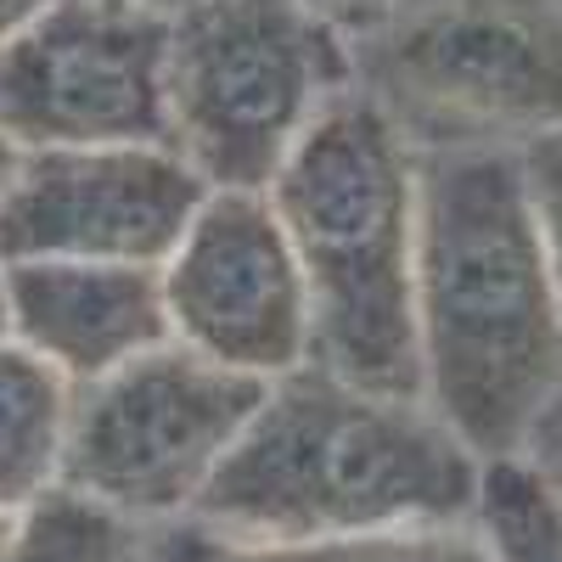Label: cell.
I'll return each mask as SVG.
<instances>
[{
  "label": "cell",
  "instance_id": "9c48e42d",
  "mask_svg": "<svg viewBox=\"0 0 562 562\" xmlns=\"http://www.w3.org/2000/svg\"><path fill=\"white\" fill-rule=\"evenodd\" d=\"M209 186L175 147H45L23 153L0 192V265L108 259L164 265Z\"/></svg>",
  "mask_w": 562,
  "mask_h": 562
},
{
  "label": "cell",
  "instance_id": "e0dca14e",
  "mask_svg": "<svg viewBox=\"0 0 562 562\" xmlns=\"http://www.w3.org/2000/svg\"><path fill=\"white\" fill-rule=\"evenodd\" d=\"M304 7L315 12V18H326L338 34H349V40H360V34H371L378 29L400 0H304Z\"/></svg>",
  "mask_w": 562,
  "mask_h": 562
},
{
  "label": "cell",
  "instance_id": "7402d4cb",
  "mask_svg": "<svg viewBox=\"0 0 562 562\" xmlns=\"http://www.w3.org/2000/svg\"><path fill=\"white\" fill-rule=\"evenodd\" d=\"M7 535H12V512H0V546H7Z\"/></svg>",
  "mask_w": 562,
  "mask_h": 562
},
{
  "label": "cell",
  "instance_id": "2e32d148",
  "mask_svg": "<svg viewBox=\"0 0 562 562\" xmlns=\"http://www.w3.org/2000/svg\"><path fill=\"white\" fill-rule=\"evenodd\" d=\"M535 473L551 484V490H562V383L546 394V405L535 411V422H529V434H524V450H518Z\"/></svg>",
  "mask_w": 562,
  "mask_h": 562
},
{
  "label": "cell",
  "instance_id": "8fae6325",
  "mask_svg": "<svg viewBox=\"0 0 562 562\" xmlns=\"http://www.w3.org/2000/svg\"><path fill=\"white\" fill-rule=\"evenodd\" d=\"M74 383L29 344L0 338V512H23L63 484Z\"/></svg>",
  "mask_w": 562,
  "mask_h": 562
},
{
  "label": "cell",
  "instance_id": "ffe728a7",
  "mask_svg": "<svg viewBox=\"0 0 562 562\" xmlns=\"http://www.w3.org/2000/svg\"><path fill=\"white\" fill-rule=\"evenodd\" d=\"M130 7H153V12L175 18V12H186V7H198V0H130Z\"/></svg>",
  "mask_w": 562,
  "mask_h": 562
},
{
  "label": "cell",
  "instance_id": "52a82bcc",
  "mask_svg": "<svg viewBox=\"0 0 562 562\" xmlns=\"http://www.w3.org/2000/svg\"><path fill=\"white\" fill-rule=\"evenodd\" d=\"M0 135L45 147H175L169 18L130 0H57L0 40Z\"/></svg>",
  "mask_w": 562,
  "mask_h": 562
},
{
  "label": "cell",
  "instance_id": "30bf717a",
  "mask_svg": "<svg viewBox=\"0 0 562 562\" xmlns=\"http://www.w3.org/2000/svg\"><path fill=\"white\" fill-rule=\"evenodd\" d=\"M0 270H7L12 338L29 344L40 360H52L74 389L169 344L158 265L12 259Z\"/></svg>",
  "mask_w": 562,
  "mask_h": 562
},
{
  "label": "cell",
  "instance_id": "277c9868",
  "mask_svg": "<svg viewBox=\"0 0 562 562\" xmlns=\"http://www.w3.org/2000/svg\"><path fill=\"white\" fill-rule=\"evenodd\" d=\"M355 85L349 34L304 0H198L169 18V140L209 192H265Z\"/></svg>",
  "mask_w": 562,
  "mask_h": 562
},
{
  "label": "cell",
  "instance_id": "6da1fadb",
  "mask_svg": "<svg viewBox=\"0 0 562 562\" xmlns=\"http://www.w3.org/2000/svg\"><path fill=\"white\" fill-rule=\"evenodd\" d=\"M422 400L479 461L518 456L562 383V304L518 147H439L416 164Z\"/></svg>",
  "mask_w": 562,
  "mask_h": 562
},
{
  "label": "cell",
  "instance_id": "5bb4252c",
  "mask_svg": "<svg viewBox=\"0 0 562 562\" xmlns=\"http://www.w3.org/2000/svg\"><path fill=\"white\" fill-rule=\"evenodd\" d=\"M473 535L490 562H562V490H551L524 456L484 461Z\"/></svg>",
  "mask_w": 562,
  "mask_h": 562
},
{
  "label": "cell",
  "instance_id": "7a4b0ae2",
  "mask_svg": "<svg viewBox=\"0 0 562 562\" xmlns=\"http://www.w3.org/2000/svg\"><path fill=\"white\" fill-rule=\"evenodd\" d=\"M484 461L428 400L344 383L321 360L270 378L192 524L237 546H333L473 524Z\"/></svg>",
  "mask_w": 562,
  "mask_h": 562
},
{
  "label": "cell",
  "instance_id": "4fadbf2b",
  "mask_svg": "<svg viewBox=\"0 0 562 562\" xmlns=\"http://www.w3.org/2000/svg\"><path fill=\"white\" fill-rule=\"evenodd\" d=\"M0 562H153V529L57 484L23 512H12Z\"/></svg>",
  "mask_w": 562,
  "mask_h": 562
},
{
  "label": "cell",
  "instance_id": "5b68a950",
  "mask_svg": "<svg viewBox=\"0 0 562 562\" xmlns=\"http://www.w3.org/2000/svg\"><path fill=\"white\" fill-rule=\"evenodd\" d=\"M349 45L360 90L428 153L562 124V0H400Z\"/></svg>",
  "mask_w": 562,
  "mask_h": 562
},
{
  "label": "cell",
  "instance_id": "7c38bea8",
  "mask_svg": "<svg viewBox=\"0 0 562 562\" xmlns=\"http://www.w3.org/2000/svg\"><path fill=\"white\" fill-rule=\"evenodd\" d=\"M153 562H490L473 524H434L333 546H237L192 518L153 529Z\"/></svg>",
  "mask_w": 562,
  "mask_h": 562
},
{
  "label": "cell",
  "instance_id": "3957f363",
  "mask_svg": "<svg viewBox=\"0 0 562 562\" xmlns=\"http://www.w3.org/2000/svg\"><path fill=\"white\" fill-rule=\"evenodd\" d=\"M265 198L310 288V360L355 389L422 400L416 158L405 130L355 85L299 135Z\"/></svg>",
  "mask_w": 562,
  "mask_h": 562
},
{
  "label": "cell",
  "instance_id": "44dd1931",
  "mask_svg": "<svg viewBox=\"0 0 562 562\" xmlns=\"http://www.w3.org/2000/svg\"><path fill=\"white\" fill-rule=\"evenodd\" d=\"M0 338H12V315H7V270H0Z\"/></svg>",
  "mask_w": 562,
  "mask_h": 562
},
{
  "label": "cell",
  "instance_id": "ac0fdd59",
  "mask_svg": "<svg viewBox=\"0 0 562 562\" xmlns=\"http://www.w3.org/2000/svg\"><path fill=\"white\" fill-rule=\"evenodd\" d=\"M45 7H57V0H0V40H12L18 29H29Z\"/></svg>",
  "mask_w": 562,
  "mask_h": 562
},
{
  "label": "cell",
  "instance_id": "d6986e66",
  "mask_svg": "<svg viewBox=\"0 0 562 562\" xmlns=\"http://www.w3.org/2000/svg\"><path fill=\"white\" fill-rule=\"evenodd\" d=\"M18 158H23V153L12 147L7 135H0V192H7V186H12V175H18Z\"/></svg>",
  "mask_w": 562,
  "mask_h": 562
},
{
  "label": "cell",
  "instance_id": "9a60e30c",
  "mask_svg": "<svg viewBox=\"0 0 562 562\" xmlns=\"http://www.w3.org/2000/svg\"><path fill=\"white\" fill-rule=\"evenodd\" d=\"M518 169H524V186H529V209H535L546 265H551V281H557V304H562V124L524 140Z\"/></svg>",
  "mask_w": 562,
  "mask_h": 562
},
{
  "label": "cell",
  "instance_id": "8992f818",
  "mask_svg": "<svg viewBox=\"0 0 562 562\" xmlns=\"http://www.w3.org/2000/svg\"><path fill=\"white\" fill-rule=\"evenodd\" d=\"M265 389V378L169 338L74 389L63 484L140 529L192 518Z\"/></svg>",
  "mask_w": 562,
  "mask_h": 562
},
{
  "label": "cell",
  "instance_id": "ba28073f",
  "mask_svg": "<svg viewBox=\"0 0 562 562\" xmlns=\"http://www.w3.org/2000/svg\"><path fill=\"white\" fill-rule=\"evenodd\" d=\"M158 276L175 344L265 383L310 360V288L265 192H209Z\"/></svg>",
  "mask_w": 562,
  "mask_h": 562
}]
</instances>
